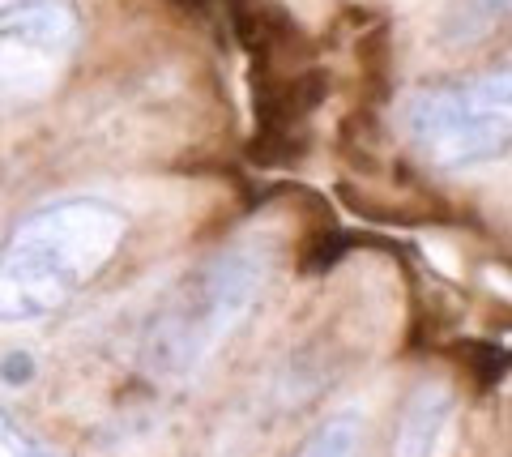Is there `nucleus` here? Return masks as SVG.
I'll return each mask as SVG.
<instances>
[{"mask_svg": "<svg viewBox=\"0 0 512 457\" xmlns=\"http://www.w3.org/2000/svg\"><path fill=\"white\" fill-rule=\"evenodd\" d=\"M457 398L444 381H423L410 393L402 423H397V445L393 457H440L448 440V423H453Z\"/></svg>", "mask_w": 512, "mask_h": 457, "instance_id": "39448f33", "label": "nucleus"}, {"mask_svg": "<svg viewBox=\"0 0 512 457\" xmlns=\"http://www.w3.org/2000/svg\"><path fill=\"white\" fill-rule=\"evenodd\" d=\"M0 381L5 385H30L35 381V359H30L26 351H9L5 359H0Z\"/></svg>", "mask_w": 512, "mask_h": 457, "instance_id": "1a4fd4ad", "label": "nucleus"}, {"mask_svg": "<svg viewBox=\"0 0 512 457\" xmlns=\"http://www.w3.org/2000/svg\"><path fill=\"white\" fill-rule=\"evenodd\" d=\"M269 274V252L256 244H231L214 252L197 274L180 282L154 321L141 334V359L158 376L197 372L214 346L239 325V317L256 304Z\"/></svg>", "mask_w": 512, "mask_h": 457, "instance_id": "f03ea898", "label": "nucleus"}, {"mask_svg": "<svg viewBox=\"0 0 512 457\" xmlns=\"http://www.w3.org/2000/svg\"><path fill=\"white\" fill-rule=\"evenodd\" d=\"M359 436H363V411L342 406V411H333L316 423L312 436L303 440L295 457H355Z\"/></svg>", "mask_w": 512, "mask_h": 457, "instance_id": "423d86ee", "label": "nucleus"}, {"mask_svg": "<svg viewBox=\"0 0 512 457\" xmlns=\"http://www.w3.org/2000/svg\"><path fill=\"white\" fill-rule=\"evenodd\" d=\"M128 235L103 197H69L26 214L0 244V321H43L90 287Z\"/></svg>", "mask_w": 512, "mask_h": 457, "instance_id": "f257e3e1", "label": "nucleus"}, {"mask_svg": "<svg viewBox=\"0 0 512 457\" xmlns=\"http://www.w3.org/2000/svg\"><path fill=\"white\" fill-rule=\"evenodd\" d=\"M82 35L77 0H0V43L64 56Z\"/></svg>", "mask_w": 512, "mask_h": 457, "instance_id": "20e7f679", "label": "nucleus"}, {"mask_svg": "<svg viewBox=\"0 0 512 457\" xmlns=\"http://www.w3.org/2000/svg\"><path fill=\"white\" fill-rule=\"evenodd\" d=\"M508 13H512V0H453V9H448V18H444V39L457 47L478 43V39H487Z\"/></svg>", "mask_w": 512, "mask_h": 457, "instance_id": "0eeeda50", "label": "nucleus"}, {"mask_svg": "<svg viewBox=\"0 0 512 457\" xmlns=\"http://www.w3.org/2000/svg\"><path fill=\"white\" fill-rule=\"evenodd\" d=\"M461 351H466V364L478 372V385H495L508 368V355L491 342H461Z\"/></svg>", "mask_w": 512, "mask_h": 457, "instance_id": "6e6552de", "label": "nucleus"}, {"mask_svg": "<svg viewBox=\"0 0 512 457\" xmlns=\"http://www.w3.org/2000/svg\"><path fill=\"white\" fill-rule=\"evenodd\" d=\"M402 124L431 167L457 171L500 159L512 150V65L414 90Z\"/></svg>", "mask_w": 512, "mask_h": 457, "instance_id": "7ed1b4c3", "label": "nucleus"}]
</instances>
